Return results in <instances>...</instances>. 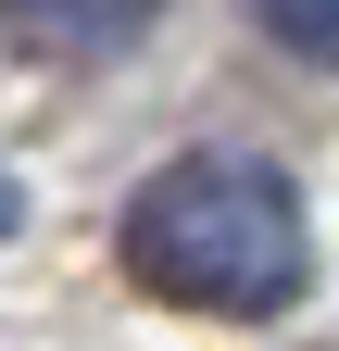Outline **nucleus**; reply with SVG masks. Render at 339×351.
Segmentation results:
<instances>
[{
    "label": "nucleus",
    "mask_w": 339,
    "mask_h": 351,
    "mask_svg": "<svg viewBox=\"0 0 339 351\" xmlns=\"http://www.w3.org/2000/svg\"><path fill=\"white\" fill-rule=\"evenodd\" d=\"M126 276L176 314H226V326H277L289 301L314 289V226L302 189L251 151H201L163 163L139 201H126Z\"/></svg>",
    "instance_id": "1"
},
{
    "label": "nucleus",
    "mask_w": 339,
    "mask_h": 351,
    "mask_svg": "<svg viewBox=\"0 0 339 351\" xmlns=\"http://www.w3.org/2000/svg\"><path fill=\"white\" fill-rule=\"evenodd\" d=\"M13 226H25V176L0 163V239H13Z\"/></svg>",
    "instance_id": "3"
},
{
    "label": "nucleus",
    "mask_w": 339,
    "mask_h": 351,
    "mask_svg": "<svg viewBox=\"0 0 339 351\" xmlns=\"http://www.w3.org/2000/svg\"><path fill=\"white\" fill-rule=\"evenodd\" d=\"M251 25H264L289 63H339V0H251Z\"/></svg>",
    "instance_id": "2"
}]
</instances>
